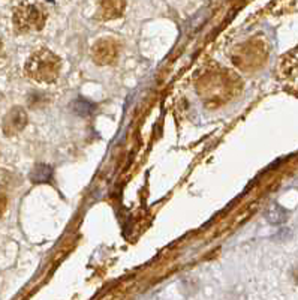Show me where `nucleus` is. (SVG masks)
<instances>
[{
  "mask_svg": "<svg viewBox=\"0 0 298 300\" xmlns=\"http://www.w3.org/2000/svg\"><path fill=\"white\" fill-rule=\"evenodd\" d=\"M51 173L53 171H51V168L48 167V165H38L32 171V174H30V180L34 182V183H38V182H47L51 177Z\"/></svg>",
  "mask_w": 298,
  "mask_h": 300,
  "instance_id": "423d86ee",
  "label": "nucleus"
},
{
  "mask_svg": "<svg viewBox=\"0 0 298 300\" xmlns=\"http://www.w3.org/2000/svg\"><path fill=\"white\" fill-rule=\"evenodd\" d=\"M98 6H99L98 18L106 21V20L119 18L125 11L126 3L125 2H100V3H98Z\"/></svg>",
  "mask_w": 298,
  "mask_h": 300,
  "instance_id": "39448f33",
  "label": "nucleus"
},
{
  "mask_svg": "<svg viewBox=\"0 0 298 300\" xmlns=\"http://www.w3.org/2000/svg\"><path fill=\"white\" fill-rule=\"evenodd\" d=\"M26 125H27V113L20 107H14L3 117L2 129L6 137H12L21 132L26 128Z\"/></svg>",
  "mask_w": 298,
  "mask_h": 300,
  "instance_id": "20e7f679",
  "label": "nucleus"
},
{
  "mask_svg": "<svg viewBox=\"0 0 298 300\" xmlns=\"http://www.w3.org/2000/svg\"><path fill=\"white\" fill-rule=\"evenodd\" d=\"M62 71V60L53 51L42 48L34 51L24 65L26 75L41 84H53L59 80Z\"/></svg>",
  "mask_w": 298,
  "mask_h": 300,
  "instance_id": "f257e3e1",
  "label": "nucleus"
},
{
  "mask_svg": "<svg viewBox=\"0 0 298 300\" xmlns=\"http://www.w3.org/2000/svg\"><path fill=\"white\" fill-rule=\"evenodd\" d=\"M48 12L47 8L36 2L20 3L14 11V27L18 34H30L38 32L45 26Z\"/></svg>",
  "mask_w": 298,
  "mask_h": 300,
  "instance_id": "f03ea898",
  "label": "nucleus"
},
{
  "mask_svg": "<svg viewBox=\"0 0 298 300\" xmlns=\"http://www.w3.org/2000/svg\"><path fill=\"white\" fill-rule=\"evenodd\" d=\"M119 56V45L114 39H99L92 47V57L98 65H109Z\"/></svg>",
  "mask_w": 298,
  "mask_h": 300,
  "instance_id": "7ed1b4c3",
  "label": "nucleus"
},
{
  "mask_svg": "<svg viewBox=\"0 0 298 300\" xmlns=\"http://www.w3.org/2000/svg\"><path fill=\"white\" fill-rule=\"evenodd\" d=\"M5 45H3V42H2V39H0V62L3 60V57H5V48H3Z\"/></svg>",
  "mask_w": 298,
  "mask_h": 300,
  "instance_id": "6e6552de",
  "label": "nucleus"
},
{
  "mask_svg": "<svg viewBox=\"0 0 298 300\" xmlns=\"http://www.w3.org/2000/svg\"><path fill=\"white\" fill-rule=\"evenodd\" d=\"M6 207H8V197L5 195V192L0 191V216L5 213Z\"/></svg>",
  "mask_w": 298,
  "mask_h": 300,
  "instance_id": "0eeeda50",
  "label": "nucleus"
}]
</instances>
